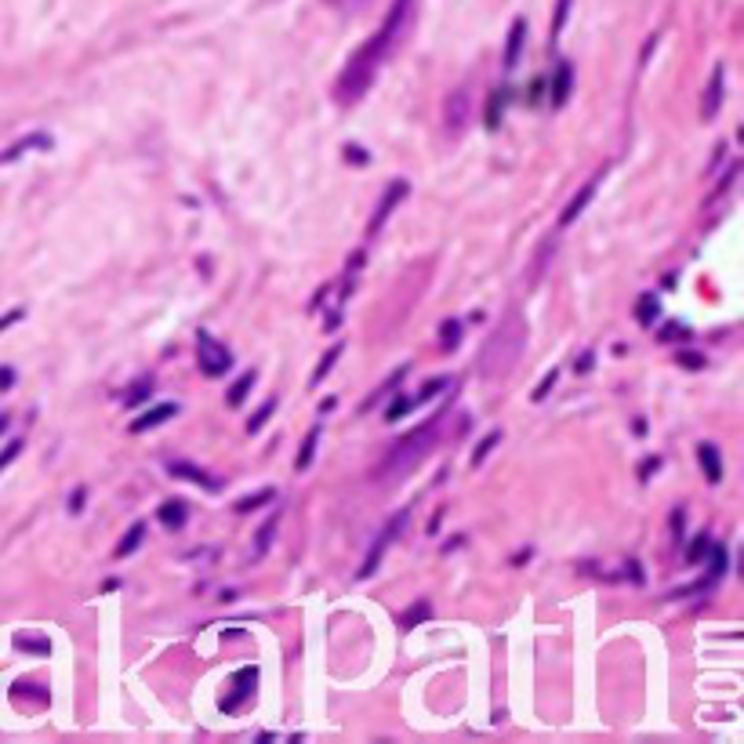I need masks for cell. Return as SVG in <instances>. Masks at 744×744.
Wrapping results in <instances>:
<instances>
[{
	"mask_svg": "<svg viewBox=\"0 0 744 744\" xmlns=\"http://www.w3.org/2000/svg\"><path fill=\"white\" fill-rule=\"evenodd\" d=\"M414 15H418V0H392V8L382 26H378V33L363 40L360 48L349 55V62L342 66L338 80H334V102L356 106V102L374 88L378 69L392 59V51H400V44L407 40V33H411Z\"/></svg>",
	"mask_w": 744,
	"mask_h": 744,
	"instance_id": "cell-1",
	"label": "cell"
},
{
	"mask_svg": "<svg viewBox=\"0 0 744 744\" xmlns=\"http://www.w3.org/2000/svg\"><path fill=\"white\" fill-rule=\"evenodd\" d=\"M443 421H447V411H440L436 418L425 421V425H418V429H411L407 436H400V440L385 451L382 465L371 472V480L374 483H403L407 480L421 461L436 451V443H440V436H443Z\"/></svg>",
	"mask_w": 744,
	"mask_h": 744,
	"instance_id": "cell-2",
	"label": "cell"
},
{
	"mask_svg": "<svg viewBox=\"0 0 744 744\" xmlns=\"http://www.w3.org/2000/svg\"><path fill=\"white\" fill-rule=\"evenodd\" d=\"M523 349H527V316L519 309H509L501 316L494 331L487 334V342L480 349V374L487 382H498L505 374L523 360Z\"/></svg>",
	"mask_w": 744,
	"mask_h": 744,
	"instance_id": "cell-3",
	"label": "cell"
},
{
	"mask_svg": "<svg viewBox=\"0 0 744 744\" xmlns=\"http://www.w3.org/2000/svg\"><path fill=\"white\" fill-rule=\"evenodd\" d=\"M196 363L207 378H222L233 367V353L211 331H196Z\"/></svg>",
	"mask_w": 744,
	"mask_h": 744,
	"instance_id": "cell-4",
	"label": "cell"
},
{
	"mask_svg": "<svg viewBox=\"0 0 744 744\" xmlns=\"http://www.w3.org/2000/svg\"><path fill=\"white\" fill-rule=\"evenodd\" d=\"M407 516H411V512H400L396 519H389V523H385V530L374 538L371 552H367V559H363V567L356 570V578L367 581V578H374V574H378V567H382V559H385V552H389V545H392V541H400L403 527H407Z\"/></svg>",
	"mask_w": 744,
	"mask_h": 744,
	"instance_id": "cell-5",
	"label": "cell"
},
{
	"mask_svg": "<svg viewBox=\"0 0 744 744\" xmlns=\"http://www.w3.org/2000/svg\"><path fill=\"white\" fill-rule=\"evenodd\" d=\"M407 193H411V182L407 178H396V182H389L382 193V200H378V207H374V215L371 222H367V236H378L385 229V222L392 218V211L407 200Z\"/></svg>",
	"mask_w": 744,
	"mask_h": 744,
	"instance_id": "cell-6",
	"label": "cell"
},
{
	"mask_svg": "<svg viewBox=\"0 0 744 744\" xmlns=\"http://www.w3.org/2000/svg\"><path fill=\"white\" fill-rule=\"evenodd\" d=\"M469 113H472L469 88H458L447 98V106H443V128H447V135H461L465 124H469Z\"/></svg>",
	"mask_w": 744,
	"mask_h": 744,
	"instance_id": "cell-7",
	"label": "cell"
},
{
	"mask_svg": "<svg viewBox=\"0 0 744 744\" xmlns=\"http://www.w3.org/2000/svg\"><path fill=\"white\" fill-rule=\"evenodd\" d=\"M723 95H726V69L715 66L712 77H708L705 98H701V120H705V124H712V120L719 117V109H723Z\"/></svg>",
	"mask_w": 744,
	"mask_h": 744,
	"instance_id": "cell-8",
	"label": "cell"
},
{
	"mask_svg": "<svg viewBox=\"0 0 744 744\" xmlns=\"http://www.w3.org/2000/svg\"><path fill=\"white\" fill-rule=\"evenodd\" d=\"M233 694H226L222 701H218V708L226 715H236V708L244 705L247 697L255 694V683H258V668H244V672H236L233 676Z\"/></svg>",
	"mask_w": 744,
	"mask_h": 744,
	"instance_id": "cell-9",
	"label": "cell"
},
{
	"mask_svg": "<svg viewBox=\"0 0 744 744\" xmlns=\"http://www.w3.org/2000/svg\"><path fill=\"white\" fill-rule=\"evenodd\" d=\"M167 472H171L175 480H189V483H196V487H204L207 494L222 490V483H218L215 476H207L204 469H196V465H189V461H171V465H167Z\"/></svg>",
	"mask_w": 744,
	"mask_h": 744,
	"instance_id": "cell-10",
	"label": "cell"
},
{
	"mask_svg": "<svg viewBox=\"0 0 744 744\" xmlns=\"http://www.w3.org/2000/svg\"><path fill=\"white\" fill-rule=\"evenodd\" d=\"M596 189H599V178H588L585 186L574 193V200H570L567 207H563V215H559V226H570V222H578L581 218V211H585L588 204H592V196H596Z\"/></svg>",
	"mask_w": 744,
	"mask_h": 744,
	"instance_id": "cell-11",
	"label": "cell"
},
{
	"mask_svg": "<svg viewBox=\"0 0 744 744\" xmlns=\"http://www.w3.org/2000/svg\"><path fill=\"white\" fill-rule=\"evenodd\" d=\"M697 461H701V472H705V480L712 487L723 483V454H719L715 443H697Z\"/></svg>",
	"mask_w": 744,
	"mask_h": 744,
	"instance_id": "cell-12",
	"label": "cell"
},
{
	"mask_svg": "<svg viewBox=\"0 0 744 744\" xmlns=\"http://www.w3.org/2000/svg\"><path fill=\"white\" fill-rule=\"evenodd\" d=\"M570 91H574V66H570V62H559L556 73H552V106L556 109L567 106Z\"/></svg>",
	"mask_w": 744,
	"mask_h": 744,
	"instance_id": "cell-13",
	"label": "cell"
},
{
	"mask_svg": "<svg viewBox=\"0 0 744 744\" xmlns=\"http://www.w3.org/2000/svg\"><path fill=\"white\" fill-rule=\"evenodd\" d=\"M523 44H527V19H516L512 22V30H509V44H505V69H516L519 59H523Z\"/></svg>",
	"mask_w": 744,
	"mask_h": 744,
	"instance_id": "cell-14",
	"label": "cell"
},
{
	"mask_svg": "<svg viewBox=\"0 0 744 744\" xmlns=\"http://www.w3.org/2000/svg\"><path fill=\"white\" fill-rule=\"evenodd\" d=\"M178 414V403H157L153 411H146L142 418L131 421V432H149L157 429V425H164V421H171Z\"/></svg>",
	"mask_w": 744,
	"mask_h": 744,
	"instance_id": "cell-15",
	"label": "cell"
},
{
	"mask_svg": "<svg viewBox=\"0 0 744 744\" xmlns=\"http://www.w3.org/2000/svg\"><path fill=\"white\" fill-rule=\"evenodd\" d=\"M157 519L164 523L167 530H182V527H186V519H189V505L182 498L164 501V505L157 509Z\"/></svg>",
	"mask_w": 744,
	"mask_h": 744,
	"instance_id": "cell-16",
	"label": "cell"
},
{
	"mask_svg": "<svg viewBox=\"0 0 744 744\" xmlns=\"http://www.w3.org/2000/svg\"><path fill=\"white\" fill-rule=\"evenodd\" d=\"M30 149H51V135L33 131L30 138H22V142H15L11 149H4V153H0V164H11V160H19L22 153H30Z\"/></svg>",
	"mask_w": 744,
	"mask_h": 744,
	"instance_id": "cell-17",
	"label": "cell"
},
{
	"mask_svg": "<svg viewBox=\"0 0 744 744\" xmlns=\"http://www.w3.org/2000/svg\"><path fill=\"white\" fill-rule=\"evenodd\" d=\"M657 316H661V298H657L654 291L639 294V302H636V324L639 327H654Z\"/></svg>",
	"mask_w": 744,
	"mask_h": 744,
	"instance_id": "cell-18",
	"label": "cell"
},
{
	"mask_svg": "<svg viewBox=\"0 0 744 744\" xmlns=\"http://www.w3.org/2000/svg\"><path fill=\"white\" fill-rule=\"evenodd\" d=\"M15 643V650H22V654H37V657H48L51 654V639L48 636H33V632H19V636L11 639Z\"/></svg>",
	"mask_w": 744,
	"mask_h": 744,
	"instance_id": "cell-19",
	"label": "cell"
},
{
	"mask_svg": "<svg viewBox=\"0 0 744 744\" xmlns=\"http://www.w3.org/2000/svg\"><path fill=\"white\" fill-rule=\"evenodd\" d=\"M320 432H324V425H313L309 429V436L302 440V454H298V461H294V469L305 472L309 465H313V454H316V443H320Z\"/></svg>",
	"mask_w": 744,
	"mask_h": 744,
	"instance_id": "cell-20",
	"label": "cell"
},
{
	"mask_svg": "<svg viewBox=\"0 0 744 744\" xmlns=\"http://www.w3.org/2000/svg\"><path fill=\"white\" fill-rule=\"evenodd\" d=\"M276 527H280V509H276L273 516L265 519L262 527H258V534H255V538H258V541H255V552H258V556H265V552H269V545H273Z\"/></svg>",
	"mask_w": 744,
	"mask_h": 744,
	"instance_id": "cell-21",
	"label": "cell"
},
{
	"mask_svg": "<svg viewBox=\"0 0 744 744\" xmlns=\"http://www.w3.org/2000/svg\"><path fill=\"white\" fill-rule=\"evenodd\" d=\"M255 378H258L255 371H247V374H240V378H236V382H233V389H229V396H226V400H229V407H240V403L247 400V392L255 389Z\"/></svg>",
	"mask_w": 744,
	"mask_h": 744,
	"instance_id": "cell-22",
	"label": "cell"
},
{
	"mask_svg": "<svg viewBox=\"0 0 744 744\" xmlns=\"http://www.w3.org/2000/svg\"><path fill=\"white\" fill-rule=\"evenodd\" d=\"M705 556H708V578H712V581H719V578H723V570H726V556H730V552H726V545H719V541H715V545H708V552H705Z\"/></svg>",
	"mask_w": 744,
	"mask_h": 744,
	"instance_id": "cell-23",
	"label": "cell"
},
{
	"mask_svg": "<svg viewBox=\"0 0 744 744\" xmlns=\"http://www.w3.org/2000/svg\"><path fill=\"white\" fill-rule=\"evenodd\" d=\"M142 538H146V527H142V523H135V527H131L128 534H124V541H120L117 549H113V556H117V559H128L131 552H135L138 545H142Z\"/></svg>",
	"mask_w": 744,
	"mask_h": 744,
	"instance_id": "cell-24",
	"label": "cell"
},
{
	"mask_svg": "<svg viewBox=\"0 0 744 744\" xmlns=\"http://www.w3.org/2000/svg\"><path fill=\"white\" fill-rule=\"evenodd\" d=\"M11 697H26V701H40V705L51 701L48 686H30V683H15L11 686Z\"/></svg>",
	"mask_w": 744,
	"mask_h": 744,
	"instance_id": "cell-25",
	"label": "cell"
},
{
	"mask_svg": "<svg viewBox=\"0 0 744 744\" xmlns=\"http://www.w3.org/2000/svg\"><path fill=\"white\" fill-rule=\"evenodd\" d=\"M276 498V490L273 487H265V490H258V494H247V498H240L233 505L236 512H255L258 505H265V501H273Z\"/></svg>",
	"mask_w": 744,
	"mask_h": 744,
	"instance_id": "cell-26",
	"label": "cell"
},
{
	"mask_svg": "<svg viewBox=\"0 0 744 744\" xmlns=\"http://www.w3.org/2000/svg\"><path fill=\"white\" fill-rule=\"evenodd\" d=\"M505 95H509V91L498 88L494 95H490V102H487V128H490V131H494V128L501 124V109H505Z\"/></svg>",
	"mask_w": 744,
	"mask_h": 744,
	"instance_id": "cell-27",
	"label": "cell"
},
{
	"mask_svg": "<svg viewBox=\"0 0 744 744\" xmlns=\"http://www.w3.org/2000/svg\"><path fill=\"white\" fill-rule=\"evenodd\" d=\"M429 614H432V603H429V599H418V603H414V607L400 617V625L403 628H414V625H421V621H425Z\"/></svg>",
	"mask_w": 744,
	"mask_h": 744,
	"instance_id": "cell-28",
	"label": "cell"
},
{
	"mask_svg": "<svg viewBox=\"0 0 744 744\" xmlns=\"http://www.w3.org/2000/svg\"><path fill=\"white\" fill-rule=\"evenodd\" d=\"M149 396H153V378H142L138 385H131L128 389V396H124V403L128 407H138V403H146Z\"/></svg>",
	"mask_w": 744,
	"mask_h": 744,
	"instance_id": "cell-29",
	"label": "cell"
},
{
	"mask_svg": "<svg viewBox=\"0 0 744 744\" xmlns=\"http://www.w3.org/2000/svg\"><path fill=\"white\" fill-rule=\"evenodd\" d=\"M273 411H276V400H265L262 407L251 414V421H247V432H251V436H255V432H262L265 421H269V414H273Z\"/></svg>",
	"mask_w": 744,
	"mask_h": 744,
	"instance_id": "cell-30",
	"label": "cell"
},
{
	"mask_svg": "<svg viewBox=\"0 0 744 744\" xmlns=\"http://www.w3.org/2000/svg\"><path fill=\"white\" fill-rule=\"evenodd\" d=\"M342 349H345V342H338V345H331V349H327V353H324V360H320V367H316V374H313L316 382H324L327 374H331L334 360H338V356H342Z\"/></svg>",
	"mask_w": 744,
	"mask_h": 744,
	"instance_id": "cell-31",
	"label": "cell"
},
{
	"mask_svg": "<svg viewBox=\"0 0 744 744\" xmlns=\"http://www.w3.org/2000/svg\"><path fill=\"white\" fill-rule=\"evenodd\" d=\"M440 342H443V349H451V345L461 342V320H443V324H440Z\"/></svg>",
	"mask_w": 744,
	"mask_h": 744,
	"instance_id": "cell-32",
	"label": "cell"
},
{
	"mask_svg": "<svg viewBox=\"0 0 744 744\" xmlns=\"http://www.w3.org/2000/svg\"><path fill=\"white\" fill-rule=\"evenodd\" d=\"M327 8L342 11V15H360L363 8H371V0H324Z\"/></svg>",
	"mask_w": 744,
	"mask_h": 744,
	"instance_id": "cell-33",
	"label": "cell"
},
{
	"mask_svg": "<svg viewBox=\"0 0 744 744\" xmlns=\"http://www.w3.org/2000/svg\"><path fill=\"white\" fill-rule=\"evenodd\" d=\"M411 411H414L411 396H396V400L389 403V411H385V421H400L403 414H411Z\"/></svg>",
	"mask_w": 744,
	"mask_h": 744,
	"instance_id": "cell-34",
	"label": "cell"
},
{
	"mask_svg": "<svg viewBox=\"0 0 744 744\" xmlns=\"http://www.w3.org/2000/svg\"><path fill=\"white\" fill-rule=\"evenodd\" d=\"M447 385H451V378H432V382H425V385H421V396L414 400V407H418V403H425V400H436V396H440V389H447Z\"/></svg>",
	"mask_w": 744,
	"mask_h": 744,
	"instance_id": "cell-35",
	"label": "cell"
},
{
	"mask_svg": "<svg viewBox=\"0 0 744 744\" xmlns=\"http://www.w3.org/2000/svg\"><path fill=\"white\" fill-rule=\"evenodd\" d=\"M498 443H501V432H490L487 440H480V447H476V454H472V465H476V469H480V465H483V458H487V454L494 451V447H498Z\"/></svg>",
	"mask_w": 744,
	"mask_h": 744,
	"instance_id": "cell-36",
	"label": "cell"
},
{
	"mask_svg": "<svg viewBox=\"0 0 744 744\" xmlns=\"http://www.w3.org/2000/svg\"><path fill=\"white\" fill-rule=\"evenodd\" d=\"M708 545H712V538H708V534H697L694 545L686 549V563H701V559H705V552H708Z\"/></svg>",
	"mask_w": 744,
	"mask_h": 744,
	"instance_id": "cell-37",
	"label": "cell"
},
{
	"mask_svg": "<svg viewBox=\"0 0 744 744\" xmlns=\"http://www.w3.org/2000/svg\"><path fill=\"white\" fill-rule=\"evenodd\" d=\"M345 160H349L353 167H367L371 164V153H367L363 146H356V142H349V146H345Z\"/></svg>",
	"mask_w": 744,
	"mask_h": 744,
	"instance_id": "cell-38",
	"label": "cell"
},
{
	"mask_svg": "<svg viewBox=\"0 0 744 744\" xmlns=\"http://www.w3.org/2000/svg\"><path fill=\"white\" fill-rule=\"evenodd\" d=\"M676 363H679V367H683V371H705V356H701V353H679L676 356Z\"/></svg>",
	"mask_w": 744,
	"mask_h": 744,
	"instance_id": "cell-39",
	"label": "cell"
},
{
	"mask_svg": "<svg viewBox=\"0 0 744 744\" xmlns=\"http://www.w3.org/2000/svg\"><path fill=\"white\" fill-rule=\"evenodd\" d=\"M556 378H559V371H549V374H545V382H538V389L530 392V400H534V403L545 400V396L552 392V385H556Z\"/></svg>",
	"mask_w": 744,
	"mask_h": 744,
	"instance_id": "cell-40",
	"label": "cell"
},
{
	"mask_svg": "<svg viewBox=\"0 0 744 744\" xmlns=\"http://www.w3.org/2000/svg\"><path fill=\"white\" fill-rule=\"evenodd\" d=\"M19 454H22V440H11V443H8V447H4V451H0V472L8 469L11 461L19 458Z\"/></svg>",
	"mask_w": 744,
	"mask_h": 744,
	"instance_id": "cell-41",
	"label": "cell"
},
{
	"mask_svg": "<svg viewBox=\"0 0 744 744\" xmlns=\"http://www.w3.org/2000/svg\"><path fill=\"white\" fill-rule=\"evenodd\" d=\"M84 498H88V490L77 487L73 494H69V512H84Z\"/></svg>",
	"mask_w": 744,
	"mask_h": 744,
	"instance_id": "cell-42",
	"label": "cell"
},
{
	"mask_svg": "<svg viewBox=\"0 0 744 744\" xmlns=\"http://www.w3.org/2000/svg\"><path fill=\"white\" fill-rule=\"evenodd\" d=\"M567 8H570V0H559V8H556V26H552V37H559V30H563V22H567Z\"/></svg>",
	"mask_w": 744,
	"mask_h": 744,
	"instance_id": "cell-43",
	"label": "cell"
},
{
	"mask_svg": "<svg viewBox=\"0 0 744 744\" xmlns=\"http://www.w3.org/2000/svg\"><path fill=\"white\" fill-rule=\"evenodd\" d=\"M22 316H26V309H11V313H4L0 316V331H8L11 324H19Z\"/></svg>",
	"mask_w": 744,
	"mask_h": 744,
	"instance_id": "cell-44",
	"label": "cell"
},
{
	"mask_svg": "<svg viewBox=\"0 0 744 744\" xmlns=\"http://www.w3.org/2000/svg\"><path fill=\"white\" fill-rule=\"evenodd\" d=\"M657 469H661V458H647L643 465H639V480H647L650 472H657Z\"/></svg>",
	"mask_w": 744,
	"mask_h": 744,
	"instance_id": "cell-45",
	"label": "cell"
},
{
	"mask_svg": "<svg viewBox=\"0 0 744 744\" xmlns=\"http://www.w3.org/2000/svg\"><path fill=\"white\" fill-rule=\"evenodd\" d=\"M657 338H661V342H672V338H683V324H668L665 331L657 334Z\"/></svg>",
	"mask_w": 744,
	"mask_h": 744,
	"instance_id": "cell-46",
	"label": "cell"
},
{
	"mask_svg": "<svg viewBox=\"0 0 744 744\" xmlns=\"http://www.w3.org/2000/svg\"><path fill=\"white\" fill-rule=\"evenodd\" d=\"M672 534H676V541H683V509L672 512Z\"/></svg>",
	"mask_w": 744,
	"mask_h": 744,
	"instance_id": "cell-47",
	"label": "cell"
},
{
	"mask_svg": "<svg viewBox=\"0 0 744 744\" xmlns=\"http://www.w3.org/2000/svg\"><path fill=\"white\" fill-rule=\"evenodd\" d=\"M541 91H545V80H534V84H530V106H538V102H541Z\"/></svg>",
	"mask_w": 744,
	"mask_h": 744,
	"instance_id": "cell-48",
	"label": "cell"
},
{
	"mask_svg": "<svg viewBox=\"0 0 744 744\" xmlns=\"http://www.w3.org/2000/svg\"><path fill=\"white\" fill-rule=\"evenodd\" d=\"M11 382H15V371H11V367H0V392H8Z\"/></svg>",
	"mask_w": 744,
	"mask_h": 744,
	"instance_id": "cell-49",
	"label": "cell"
},
{
	"mask_svg": "<svg viewBox=\"0 0 744 744\" xmlns=\"http://www.w3.org/2000/svg\"><path fill=\"white\" fill-rule=\"evenodd\" d=\"M592 360H596V356H592V353H581V360H578V374H588V371H592Z\"/></svg>",
	"mask_w": 744,
	"mask_h": 744,
	"instance_id": "cell-50",
	"label": "cell"
},
{
	"mask_svg": "<svg viewBox=\"0 0 744 744\" xmlns=\"http://www.w3.org/2000/svg\"><path fill=\"white\" fill-rule=\"evenodd\" d=\"M628 574H632V581H636V585H643V570H639V563H636V559L628 563Z\"/></svg>",
	"mask_w": 744,
	"mask_h": 744,
	"instance_id": "cell-51",
	"label": "cell"
},
{
	"mask_svg": "<svg viewBox=\"0 0 744 744\" xmlns=\"http://www.w3.org/2000/svg\"><path fill=\"white\" fill-rule=\"evenodd\" d=\"M8 421H11V418H8V414H0V432L8 429Z\"/></svg>",
	"mask_w": 744,
	"mask_h": 744,
	"instance_id": "cell-52",
	"label": "cell"
}]
</instances>
